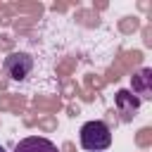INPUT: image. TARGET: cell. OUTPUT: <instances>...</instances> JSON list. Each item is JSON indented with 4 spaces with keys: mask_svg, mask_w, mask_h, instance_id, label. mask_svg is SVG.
Wrapping results in <instances>:
<instances>
[{
    "mask_svg": "<svg viewBox=\"0 0 152 152\" xmlns=\"http://www.w3.org/2000/svg\"><path fill=\"white\" fill-rule=\"evenodd\" d=\"M78 142L88 152H102L112 145V131L104 121H86L78 131Z\"/></svg>",
    "mask_w": 152,
    "mask_h": 152,
    "instance_id": "1",
    "label": "cell"
},
{
    "mask_svg": "<svg viewBox=\"0 0 152 152\" xmlns=\"http://www.w3.org/2000/svg\"><path fill=\"white\" fill-rule=\"evenodd\" d=\"M2 71L10 81H24L33 71V57L28 52H12L2 62Z\"/></svg>",
    "mask_w": 152,
    "mask_h": 152,
    "instance_id": "2",
    "label": "cell"
},
{
    "mask_svg": "<svg viewBox=\"0 0 152 152\" xmlns=\"http://www.w3.org/2000/svg\"><path fill=\"white\" fill-rule=\"evenodd\" d=\"M131 93L142 102V100H152V69L142 66L131 76Z\"/></svg>",
    "mask_w": 152,
    "mask_h": 152,
    "instance_id": "3",
    "label": "cell"
},
{
    "mask_svg": "<svg viewBox=\"0 0 152 152\" xmlns=\"http://www.w3.org/2000/svg\"><path fill=\"white\" fill-rule=\"evenodd\" d=\"M114 104H116V109L121 114V121H133V116H135V112L140 109L142 102L131 90H119L116 97H114Z\"/></svg>",
    "mask_w": 152,
    "mask_h": 152,
    "instance_id": "4",
    "label": "cell"
},
{
    "mask_svg": "<svg viewBox=\"0 0 152 152\" xmlns=\"http://www.w3.org/2000/svg\"><path fill=\"white\" fill-rule=\"evenodd\" d=\"M14 152H57V145L48 138H40V135H28L24 140L17 142Z\"/></svg>",
    "mask_w": 152,
    "mask_h": 152,
    "instance_id": "5",
    "label": "cell"
},
{
    "mask_svg": "<svg viewBox=\"0 0 152 152\" xmlns=\"http://www.w3.org/2000/svg\"><path fill=\"white\" fill-rule=\"evenodd\" d=\"M0 152H5V147H2V145H0Z\"/></svg>",
    "mask_w": 152,
    "mask_h": 152,
    "instance_id": "6",
    "label": "cell"
}]
</instances>
